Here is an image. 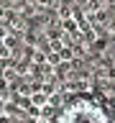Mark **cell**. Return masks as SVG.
<instances>
[{
	"mask_svg": "<svg viewBox=\"0 0 115 123\" xmlns=\"http://www.w3.org/2000/svg\"><path fill=\"white\" fill-rule=\"evenodd\" d=\"M56 123H110V115L97 100L77 98L61 108Z\"/></svg>",
	"mask_w": 115,
	"mask_h": 123,
	"instance_id": "1",
	"label": "cell"
}]
</instances>
